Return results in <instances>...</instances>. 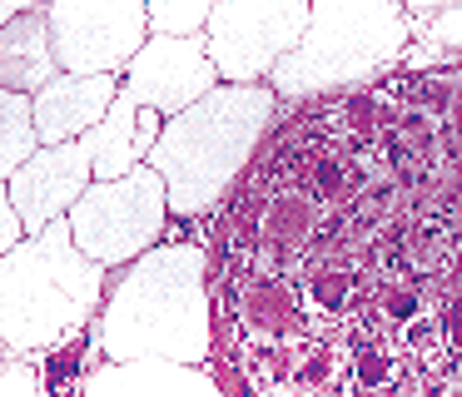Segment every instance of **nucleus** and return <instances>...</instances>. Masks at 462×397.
I'll use <instances>...</instances> for the list:
<instances>
[{
    "label": "nucleus",
    "mask_w": 462,
    "mask_h": 397,
    "mask_svg": "<svg viewBox=\"0 0 462 397\" xmlns=\"http://www.w3.org/2000/svg\"><path fill=\"white\" fill-rule=\"evenodd\" d=\"M105 363H189L209 367L214 303L209 254L199 244H160L110 278L95 323Z\"/></svg>",
    "instance_id": "nucleus-1"
},
{
    "label": "nucleus",
    "mask_w": 462,
    "mask_h": 397,
    "mask_svg": "<svg viewBox=\"0 0 462 397\" xmlns=\"http://www.w3.org/2000/svg\"><path fill=\"white\" fill-rule=\"evenodd\" d=\"M110 268H100L70 234V218L21 248L0 254V347L5 357H41L100 323Z\"/></svg>",
    "instance_id": "nucleus-2"
},
{
    "label": "nucleus",
    "mask_w": 462,
    "mask_h": 397,
    "mask_svg": "<svg viewBox=\"0 0 462 397\" xmlns=\"http://www.w3.org/2000/svg\"><path fill=\"white\" fill-rule=\"evenodd\" d=\"M279 95L273 85H219L189 105L184 115L164 119L160 144L144 164L170 184V208L180 218H204L219 208L229 184L244 174L259 139L269 134Z\"/></svg>",
    "instance_id": "nucleus-3"
},
{
    "label": "nucleus",
    "mask_w": 462,
    "mask_h": 397,
    "mask_svg": "<svg viewBox=\"0 0 462 397\" xmlns=\"http://www.w3.org/2000/svg\"><path fill=\"white\" fill-rule=\"evenodd\" d=\"M418 40V15L398 0H313L299 50L273 69L279 99H313L363 89L402 65Z\"/></svg>",
    "instance_id": "nucleus-4"
},
{
    "label": "nucleus",
    "mask_w": 462,
    "mask_h": 397,
    "mask_svg": "<svg viewBox=\"0 0 462 397\" xmlns=\"http://www.w3.org/2000/svg\"><path fill=\"white\" fill-rule=\"evenodd\" d=\"M170 218V184L150 164H140L125 179H95L90 194L70 208V234L100 268L120 273L150 248H160Z\"/></svg>",
    "instance_id": "nucleus-5"
},
{
    "label": "nucleus",
    "mask_w": 462,
    "mask_h": 397,
    "mask_svg": "<svg viewBox=\"0 0 462 397\" xmlns=\"http://www.w3.org/2000/svg\"><path fill=\"white\" fill-rule=\"evenodd\" d=\"M313 20V0H219L209 30V55L224 85H269L273 69L299 50Z\"/></svg>",
    "instance_id": "nucleus-6"
},
{
    "label": "nucleus",
    "mask_w": 462,
    "mask_h": 397,
    "mask_svg": "<svg viewBox=\"0 0 462 397\" xmlns=\"http://www.w3.org/2000/svg\"><path fill=\"white\" fill-rule=\"evenodd\" d=\"M55 60L65 75H125L150 45V0H51Z\"/></svg>",
    "instance_id": "nucleus-7"
},
{
    "label": "nucleus",
    "mask_w": 462,
    "mask_h": 397,
    "mask_svg": "<svg viewBox=\"0 0 462 397\" xmlns=\"http://www.w3.org/2000/svg\"><path fill=\"white\" fill-rule=\"evenodd\" d=\"M120 85L134 105L174 119L189 105H199L209 89H219L224 79L214 69V55H209V40L204 35H150V45L130 60Z\"/></svg>",
    "instance_id": "nucleus-8"
},
{
    "label": "nucleus",
    "mask_w": 462,
    "mask_h": 397,
    "mask_svg": "<svg viewBox=\"0 0 462 397\" xmlns=\"http://www.w3.org/2000/svg\"><path fill=\"white\" fill-rule=\"evenodd\" d=\"M95 164L85 154V144H45L21 174L5 179V198L21 208L25 234H45L51 224L70 218V208L90 194Z\"/></svg>",
    "instance_id": "nucleus-9"
},
{
    "label": "nucleus",
    "mask_w": 462,
    "mask_h": 397,
    "mask_svg": "<svg viewBox=\"0 0 462 397\" xmlns=\"http://www.w3.org/2000/svg\"><path fill=\"white\" fill-rule=\"evenodd\" d=\"M125 95L120 75H60L35 95V125L45 144H80L105 125L115 99Z\"/></svg>",
    "instance_id": "nucleus-10"
},
{
    "label": "nucleus",
    "mask_w": 462,
    "mask_h": 397,
    "mask_svg": "<svg viewBox=\"0 0 462 397\" xmlns=\"http://www.w3.org/2000/svg\"><path fill=\"white\" fill-rule=\"evenodd\" d=\"M80 397H224L209 367L189 363H100Z\"/></svg>",
    "instance_id": "nucleus-11"
},
{
    "label": "nucleus",
    "mask_w": 462,
    "mask_h": 397,
    "mask_svg": "<svg viewBox=\"0 0 462 397\" xmlns=\"http://www.w3.org/2000/svg\"><path fill=\"white\" fill-rule=\"evenodd\" d=\"M60 60H55V40H51V20L45 10L21 15L11 25H0V89L15 95H41L51 79H60Z\"/></svg>",
    "instance_id": "nucleus-12"
},
{
    "label": "nucleus",
    "mask_w": 462,
    "mask_h": 397,
    "mask_svg": "<svg viewBox=\"0 0 462 397\" xmlns=\"http://www.w3.org/2000/svg\"><path fill=\"white\" fill-rule=\"evenodd\" d=\"M80 144H85V154H90V164H95V179L134 174V169L150 159V149H144V105H134L130 95H120L115 109L105 115V125L90 129Z\"/></svg>",
    "instance_id": "nucleus-13"
},
{
    "label": "nucleus",
    "mask_w": 462,
    "mask_h": 397,
    "mask_svg": "<svg viewBox=\"0 0 462 397\" xmlns=\"http://www.w3.org/2000/svg\"><path fill=\"white\" fill-rule=\"evenodd\" d=\"M41 149L45 139H41V125H35V99L0 89V179L21 174Z\"/></svg>",
    "instance_id": "nucleus-14"
},
{
    "label": "nucleus",
    "mask_w": 462,
    "mask_h": 397,
    "mask_svg": "<svg viewBox=\"0 0 462 397\" xmlns=\"http://www.w3.org/2000/svg\"><path fill=\"white\" fill-rule=\"evenodd\" d=\"M462 55V5L438 10V15H418V40H412L402 65H442V60Z\"/></svg>",
    "instance_id": "nucleus-15"
},
{
    "label": "nucleus",
    "mask_w": 462,
    "mask_h": 397,
    "mask_svg": "<svg viewBox=\"0 0 462 397\" xmlns=\"http://www.w3.org/2000/svg\"><path fill=\"white\" fill-rule=\"evenodd\" d=\"M219 0H150L154 35H204Z\"/></svg>",
    "instance_id": "nucleus-16"
},
{
    "label": "nucleus",
    "mask_w": 462,
    "mask_h": 397,
    "mask_svg": "<svg viewBox=\"0 0 462 397\" xmlns=\"http://www.w3.org/2000/svg\"><path fill=\"white\" fill-rule=\"evenodd\" d=\"M0 397H45V377L35 357H5L0 363Z\"/></svg>",
    "instance_id": "nucleus-17"
},
{
    "label": "nucleus",
    "mask_w": 462,
    "mask_h": 397,
    "mask_svg": "<svg viewBox=\"0 0 462 397\" xmlns=\"http://www.w3.org/2000/svg\"><path fill=\"white\" fill-rule=\"evenodd\" d=\"M25 218H21V208L11 204V198H0V254H11V248H21L25 244Z\"/></svg>",
    "instance_id": "nucleus-18"
},
{
    "label": "nucleus",
    "mask_w": 462,
    "mask_h": 397,
    "mask_svg": "<svg viewBox=\"0 0 462 397\" xmlns=\"http://www.w3.org/2000/svg\"><path fill=\"white\" fill-rule=\"evenodd\" d=\"M51 0H0V25H11V20L21 15H35V10H45Z\"/></svg>",
    "instance_id": "nucleus-19"
},
{
    "label": "nucleus",
    "mask_w": 462,
    "mask_h": 397,
    "mask_svg": "<svg viewBox=\"0 0 462 397\" xmlns=\"http://www.w3.org/2000/svg\"><path fill=\"white\" fill-rule=\"evenodd\" d=\"M402 10H412V15H438V10H452L462 5V0H398Z\"/></svg>",
    "instance_id": "nucleus-20"
},
{
    "label": "nucleus",
    "mask_w": 462,
    "mask_h": 397,
    "mask_svg": "<svg viewBox=\"0 0 462 397\" xmlns=\"http://www.w3.org/2000/svg\"><path fill=\"white\" fill-rule=\"evenodd\" d=\"M45 397H55V392H45Z\"/></svg>",
    "instance_id": "nucleus-21"
}]
</instances>
